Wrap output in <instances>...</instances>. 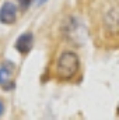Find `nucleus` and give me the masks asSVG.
Returning <instances> with one entry per match:
<instances>
[{
  "label": "nucleus",
  "instance_id": "f257e3e1",
  "mask_svg": "<svg viewBox=\"0 0 119 120\" xmlns=\"http://www.w3.org/2000/svg\"><path fill=\"white\" fill-rule=\"evenodd\" d=\"M79 68H80L79 56L71 50H64L58 57L55 73H56V77L59 80L69 81V80L76 77V74L79 73Z\"/></svg>",
  "mask_w": 119,
  "mask_h": 120
},
{
  "label": "nucleus",
  "instance_id": "f03ea898",
  "mask_svg": "<svg viewBox=\"0 0 119 120\" xmlns=\"http://www.w3.org/2000/svg\"><path fill=\"white\" fill-rule=\"evenodd\" d=\"M16 64L11 60H6L0 66V88L3 91H11L16 88L14 82Z\"/></svg>",
  "mask_w": 119,
  "mask_h": 120
},
{
  "label": "nucleus",
  "instance_id": "7ed1b4c3",
  "mask_svg": "<svg viewBox=\"0 0 119 120\" xmlns=\"http://www.w3.org/2000/svg\"><path fill=\"white\" fill-rule=\"evenodd\" d=\"M17 20V6L11 1H4L0 7V22L11 25Z\"/></svg>",
  "mask_w": 119,
  "mask_h": 120
},
{
  "label": "nucleus",
  "instance_id": "20e7f679",
  "mask_svg": "<svg viewBox=\"0 0 119 120\" xmlns=\"http://www.w3.org/2000/svg\"><path fill=\"white\" fill-rule=\"evenodd\" d=\"M104 25H105L108 32L118 34L119 32V7L111 8L104 15Z\"/></svg>",
  "mask_w": 119,
  "mask_h": 120
},
{
  "label": "nucleus",
  "instance_id": "39448f33",
  "mask_svg": "<svg viewBox=\"0 0 119 120\" xmlns=\"http://www.w3.org/2000/svg\"><path fill=\"white\" fill-rule=\"evenodd\" d=\"M32 46H34V35H32L31 32H24V34H21V35L17 38L14 48H16V50H17L18 53L27 55V53L31 52Z\"/></svg>",
  "mask_w": 119,
  "mask_h": 120
},
{
  "label": "nucleus",
  "instance_id": "423d86ee",
  "mask_svg": "<svg viewBox=\"0 0 119 120\" xmlns=\"http://www.w3.org/2000/svg\"><path fill=\"white\" fill-rule=\"evenodd\" d=\"M31 1H32V0H18V3H20V7H21L23 10L28 8V6L31 4Z\"/></svg>",
  "mask_w": 119,
  "mask_h": 120
},
{
  "label": "nucleus",
  "instance_id": "0eeeda50",
  "mask_svg": "<svg viewBox=\"0 0 119 120\" xmlns=\"http://www.w3.org/2000/svg\"><path fill=\"white\" fill-rule=\"evenodd\" d=\"M48 0H35V4L36 6H42V4H45Z\"/></svg>",
  "mask_w": 119,
  "mask_h": 120
},
{
  "label": "nucleus",
  "instance_id": "6e6552de",
  "mask_svg": "<svg viewBox=\"0 0 119 120\" xmlns=\"http://www.w3.org/2000/svg\"><path fill=\"white\" fill-rule=\"evenodd\" d=\"M4 113V105H3V102H1V99H0V116Z\"/></svg>",
  "mask_w": 119,
  "mask_h": 120
},
{
  "label": "nucleus",
  "instance_id": "1a4fd4ad",
  "mask_svg": "<svg viewBox=\"0 0 119 120\" xmlns=\"http://www.w3.org/2000/svg\"><path fill=\"white\" fill-rule=\"evenodd\" d=\"M118 115H119V108H118Z\"/></svg>",
  "mask_w": 119,
  "mask_h": 120
}]
</instances>
